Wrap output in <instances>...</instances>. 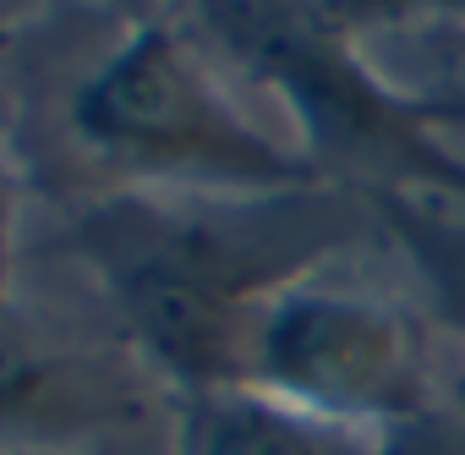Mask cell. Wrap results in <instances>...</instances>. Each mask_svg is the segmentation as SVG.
Returning <instances> with one entry per match:
<instances>
[{
    "label": "cell",
    "mask_w": 465,
    "mask_h": 455,
    "mask_svg": "<svg viewBox=\"0 0 465 455\" xmlns=\"http://www.w3.org/2000/svg\"><path fill=\"white\" fill-rule=\"evenodd\" d=\"M12 219H17V181H12L6 154H0V264L12 253Z\"/></svg>",
    "instance_id": "52a82bcc"
},
{
    "label": "cell",
    "mask_w": 465,
    "mask_h": 455,
    "mask_svg": "<svg viewBox=\"0 0 465 455\" xmlns=\"http://www.w3.org/2000/svg\"><path fill=\"white\" fill-rule=\"evenodd\" d=\"M405 237L416 248V258L427 264V275L438 280V291L449 297L460 329H465V231L460 225H443V219H421V214H405Z\"/></svg>",
    "instance_id": "8992f818"
},
{
    "label": "cell",
    "mask_w": 465,
    "mask_h": 455,
    "mask_svg": "<svg viewBox=\"0 0 465 455\" xmlns=\"http://www.w3.org/2000/svg\"><path fill=\"white\" fill-rule=\"evenodd\" d=\"M121 406L126 384L104 362L61 351L50 329H34L0 308V433H88L121 422Z\"/></svg>",
    "instance_id": "277c9868"
},
{
    "label": "cell",
    "mask_w": 465,
    "mask_h": 455,
    "mask_svg": "<svg viewBox=\"0 0 465 455\" xmlns=\"http://www.w3.org/2000/svg\"><path fill=\"white\" fill-rule=\"evenodd\" d=\"M247 384L372 439L432 417L421 324L383 291L318 275H302L263 308Z\"/></svg>",
    "instance_id": "3957f363"
},
{
    "label": "cell",
    "mask_w": 465,
    "mask_h": 455,
    "mask_svg": "<svg viewBox=\"0 0 465 455\" xmlns=\"http://www.w3.org/2000/svg\"><path fill=\"white\" fill-rule=\"evenodd\" d=\"M302 237H323L312 192L242 197L224 219L110 208L88 225V248L110 280L126 335L186 395L247 384L263 308L312 275V264L274 258V242Z\"/></svg>",
    "instance_id": "6da1fadb"
},
{
    "label": "cell",
    "mask_w": 465,
    "mask_h": 455,
    "mask_svg": "<svg viewBox=\"0 0 465 455\" xmlns=\"http://www.w3.org/2000/svg\"><path fill=\"white\" fill-rule=\"evenodd\" d=\"M72 126L88 148L126 170L224 187L242 197L307 192L318 176L312 159L291 154L280 137L236 110L208 61L170 23L132 28L83 77L72 99Z\"/></svg>",
    "instance_id": "7a4b0ae2"
},
{
    "label": "cell",
    "mask_w": 465,
    "mask_h": 455,
    "mask_svg": "<svg viewBox=\"0 0 465 455\" xmlns=\"http://www.w3.org/2000/svg\"><path fill=\"white\" fill-rule=\"evenodd\" d=\"M175 455H389L383 439L312 417L269 389L230 384L186 395Z\"/></svg>",
    "instance_id": "5b68a950"
}]
</instances>
